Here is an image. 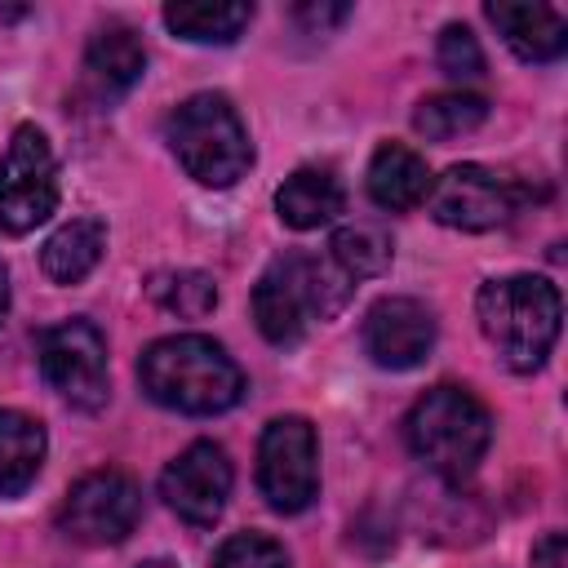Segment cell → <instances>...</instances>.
I'll use <instances>...</instances> for the list:
<instances>
[{
    "mask_svg": "<svg viewBox=\"0 0 568 568\" xmlns=\"http://www.w3.org/2000/svg\"><path fill=\"white\" fill-rule=\"evenodd\" d=\"M138 568H178V564H169V559H146V564H138Z\"/></svg>",
    "mask_w": 568,
    "mask_h": 568,
    "instance_id": "28",
    "label": "cell"
},
{
    "mask_svg": "<svg viewBox=\"0 0 568 568\" xmlns=\"http://www.w3.org/2000/svg\"><path fill=\"white\" fill-rule=\"evenodd\" d=\"M4 311H9V271L0 262V324H4Z\"/></svg>",
    "mask_w": 568,
    "mask_h": 568,
    "instance_id": "27",
    "label": "cell"
},
{
    "mask_svg": "<svg viewBox=\"0 0 568 568\" xmlns=\"http://www.w3.org/2000/svg\"><path fill=\"white\" fill-rule=\"evenodd\" d=\"M532 568H568V541H564V532H546L532 546Z\"/></svg>",
    "mask_w": 568,
    "mask_h": 568,
    "instance_id": "25",
    "label": "cell"
},
{
    "mask_svg": "<svg viewBox=\"0 0 568 568\" xmlns=\"http://www.w3.org/2000/svg\"><path fill=\"white\" fill-rule=\"evenodd\" d=\"M435 58H439V71H444V75H453V80H462V84L484 75V49H479L475 31H470V27H462V22H448V27L439 31Z\"/></svg>",
    "mask_w": 568,
    "mask_h": 568,
    "instance_id": "24",
    "label": "cell"
},
{
    "mask_svg": "<svg viewBox=\"0 0 568 568\" xmlns=\"http://www.w3.org/2000/svg\"><path fill=\"white\" fill-rule=\"evenodd\" d=\"M435 346V311L417 297H382L364 315V351L377 368H417Z\"/></svg>",
    "mask_w": 568,
    "mask_h": 568,
    "instance_id": "12",
    "label": "cell"
},
{
    "mask_svg": "<svg viewBox=\"0 0 568 568\" xmlns=\"http://www.w3.org/2000/svg\"><path fill=\"white\" fill-rule=\"evenodd\" d=\"M146 293L182 320H204L217 306V284L204 271H155Z\"/></svg>",
    "mask_w": 568,
    "mask_h": 568,
    "instance_id": "22",
    "label": "cell"
},
{
    "mask_svg": "<svg viewBox=\"0 0 568 568\" xmlns=\"http://www.w3.org/2000/svg\"><path fill=\"white\" fill-rule=\"evenodd\" d=\"M475 320L506 368L532 373L546 364V355L559 337L564 302H559V288L541 275H506V280H488L479 288Z\"/></svg>",
    "mask_w": 568,
    "mask_h": 568,
    "instance_id": "2",
    "label": "cell"
},
{
    "mask_svg": "<svg viewBox=\"0 0 568 568\" xmlns=\"http://www.w3.org/2000/svg\"><path fill=\"white\" fill-rule=\"evenodd\" d=\"M488 22L501 31L515 58L524 62H555L568 49V22L550 4H515V0H493Z\"/></svg>",
    "mask_w": 568,
    "mask_h": 568,
    "instance_id": "14",
    "label": "cell"
},
{
    "mask_svg": "<svg viewBox=\"0 0 568 568\" xmlns=\"http://www.w3.org/2000/svg\"><path fill=\"white\" fill-rule=\"evenodd\" d=\"M213 568H288V550L266 532H235L217 546Z\"/></svg>",
    "mask_w": 568,
    "mask_h": 568,
    "instance_id": "23",
    "label": "cell"
},
{
    "mask_svg": "<svg viewBox=\"0 0 568 568\" xmlns=\"http://www.w3.org/2000/svg\"><path fill=\"white\" fill-rule=\"evenodd\" d=\"M164 22L173 36H182L191 44H231L253 22V4H244V0H231V4L178 0V4H164Z\"/></svg>",
    "mask_w": 568,
    "mask_h": 568,
    "instance_id": "19",
    "label": "cell"
},
{
    "mask_svg": "<svg viewBox=\"0 0 568 568\" xmlns=\"http://www.w3.org/2000/svg\"><path fill=\"white\" fill-rule=\"evenodd\" d=\"M404 439L426 470L444 475L448 484H462L488 453L493 417L466 386H430L408 408Z\"/></svg>",
    "mask_w": 568,
    "mask_h": 568,
    "instance_id": "4",
    "label": "cell"
},
{
    "mask_svg": "<svg viewBox=\"0 0 568 568\" xmlns=\"http://www.w3.org/2000/svg\"><path fill=\"white\" fill-rule=\"evenodd\" d=\"M169 146L200 186H235L253 164L240 111L222 93H195L169 115Z\"/></svg>",
    "mask_w": 568,
    "mask_h": 568,
    "instance_id": "5",
    "label": "cell"
},
{
    "mask_svg": "<svg viewBox=\"0 0 568 568\" xmlns=\"http://www.w3.org/2000/svg\"><path fill=\"white\" fill-rule=\"evenodd\" d=\"M484 120H488V102L479 93H466V89L430 93L413 111V129L422 138H430V142H453L462 133H475Z\"/></svg>",
    "mask_w": 568,
    "mask_h": 568,
    "instance_id": "21",
    "label": "cell"
},
{
    "mask_svg": "<svg viewBox=\"0 0 568 568\" xmlns=\"http://www.w3.org/2000/svg\"><path fill=\"white\" fill-rule=\"evenodd\" d=\"M430 169L426 160L404 146V142H382L368 160V195L377 209H390V213H408L426 200L430 191Z\"/></svg>",
    "mask_w": 568,
    "mask_h": 568,
    "instance_id": "15",
    "label": "cell"
},
{
    "mask_svg": "<svg viewBox=\"0 0 568 568\" xmlns=\"http://www.w3.org/2000/svg\"><path fill=\"white\" fill-rule=\"evenodd\" d=\"M528 200V186L510 173H497V169H484V164H453L448 173H439L426 191V204H430V217L439 226H453V231H493V226H506Z\"/></svg>",
    "mask_w": 568,
    "mask_h": 568,
    "instance_id": "6",
    "label": "cell"
},
{
    "mask_svg": "<svg viewBox=\"0 0 568 568\" xmlns=\"http://www.w3.org/2000/svg\"><path fill=\"white\" fill-rule=\"evenodd\" d=\"M346 204V191L337 182L333 169H320V164H306L297 169L293 178H284V186L275 191V213L284 226L293 231H315L324 222H333Z\"/></svg>",
    "mask_w": 568,
    "mask_h": 568,
    "instance_id": "16",
    "label": "cell"
},
{
    "mask_svg": "<svg viewBox=\"0 0 568 568\" xmlns=\"http://www.w3.org/2000/svg\"><path fill=\"white\" fill-rule=\"evenodd\" d=\"M390 257H395V244H390V235H386L377 222H346V226H337L333 240H328V262H333L351 284L382 275V271L390 266Z\"/></svg>",
    "mask_w": 568,
    "mask_h": 568,
    "instance_id": "20",
    "label": "cell"
},
{
    "mask_svg": "<svg viewBox=\"0 0 568 568\" xmlns=\"http://www.w3.org/2000/svg\"><path fill=\"white\" fill-rule=\"evenodd\" d=\"M102 248H106V226L98 217H75L44 240L40 266L53 284H80L102 262Z\"/></svg>",
    "mask_w": 568,
    "mask_h": 568,
    "instance_id": "18",
    "label": "cell"
},
{
    "mask_svg": "<svg viewBox=\"0 0 568 568\" xmlns=\"http://www.w3.org/2000/svg\"><path fill=\"white\" fill-rule=\"evenodd\" d=\"M231 484H235V470H231V457L213 444V439H200L191 448H182L164 475H160V497L195 528H209L222 519L226 510V497H231Z\"/></svg>",
    "mask_w": 568,
    "mask_h": 568,
    "instance_id": "11",
    "label": "cell"
},
{
    "mask_svg": "<svg viewBox=\"0 0 568 568\" xmlns=\"http://www.w3.org/2000/svg\"><path fill=\"white\" fill-rule=\"evenodd\" d=\"M146 71V49L138 40L133 27L124 22H106L89 36V49H84V84L98 102H115L124 98Z\"/></svg>",
    "mask_w": 568,
    "mask_h": 568,
    "instance_id": "13",
    "label": "cell"
},
{
    "mask_svg": "<svg viewBox=\"0 0 568 568\" xmlns=\"http://www.w3.org/2000/svg\"><path fill=\"white\" fill-rule=\"evenodd\" d=\"M142 519V488L124 470H89L58 506V528L80 546H120Z\"/></svg>",
    "mask_w": 568,
    "mask_h": 568,
    "instance_id": "10",
    "label": "cell"
},
{
    "mask_svg": "<svg viewBox=\"0 0 568 568\" xmlns=\"http://www.w3.org/2000/svg\"><path fill=\"white\" fill-rule=\"evenodd\" d=\"M58 209V160L36 124H18L0 155V226L27 235Z\"/></svg>",
    "mask_w": 568,
    "mask_h": 568,
    "instance_id": "7",
    "label": "cell"
},
{
    "mask_svg": "<svg viewBox=\"0 0 568 568\" xmlns=\"http://www.w3.org/2000/svg\"><path fill=\"white\" fill-rule=\"evenodd\" d=\"M44 426L31 413L0 408V497H18L36 484L44 466Z\"/></svg>",
    "mask_w": 568,
    "mask_h": 568,
    "instance_id": "17",
    "label": "cell"
},
{
    "mask_svg": "<svg viewBox=\"0 0 568 568\" xmlns=\"http://www.w3.org/2000/svg\"><path fill=\"white\" fill-rule=\"evenodd\" d=\"M138 382L160 408H173L186 417L226 413L244 395L240 364L213 337H200V333H173L151 342L138 359Z\"/></svg>",
    "mask_w": 568,
    "mask_h": 568,
    "instance_id": "1",
    "label": "cell"
},
{
    "mask_svg": "<svg viewBox=\"0 0 568 568\" xmlns=\"http://www.w3.org/2000/svg\"><path fill=\"white\" fill-rule=\"evenodd\" d=\"M40 355V373L44 382L84 413H98L106 404V337L93 320H62L53 328L40 333L36 342Z\"/></svg>",
    "mask_w": 568,
    "mask_h": 568,
    "instance_id": "9",
    "label": "cell"
},
{
    "mask_svg": "<svg viewBox=\"0 0 568 568\" xmlns=\"http://www.w3.org/2000/svg\"><path fill=\"white\" fill-rule=\"evenodd\" d=\"M351 9L346 4H302L297 9V18L302 22H311V27H328V22H342Z\"/></svg>",
    "mask_w": 568,
    "mask_h": 568,
    "instance_id": "26",
    "label": "cell"
},
{
    "mask_svg": "<svg viewBox=\"0 0 568 568\" xmlns=\"http://www.w3.org/2000/svg\"><path fill=\"white\" fill-rule=\"evenodd\" d=\"M351 280L311 253L275 257L253 288V320L271 346H297L311 320H328L346 306Z\"/></svg>",
    "mask_w": 568,
    "mask_h": 568,
    "instance_id": "3",
    "label": "cell"
},
{
    "mask_svg": "<svg viewBox=\"0 0 568 568\" xmlns=\"http://www.w3.org/2000/svg\"><path fill=\"white\" fill-rule=\"evenodd\" d=\"M257 488L271 510L297 515L320 493V439L306 417H275L257 444Z\"/></svg>",
    "mask_w": 568,
    "mask_h": 568,
    "instance_id": "8",
    "label": "cell"
}]
</instances>
